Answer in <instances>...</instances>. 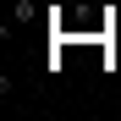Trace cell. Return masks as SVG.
I'll return each instance as SVG.
<instances>
[{
    "label": "cell",
    "instance_id": "cell-1",
    "mask_svg": "<svg viewBox=\"0 0 121 121\" xmlns=\"http://www.w3.org/2000/svg\"><path fill=\"white\" fill-rule=\"evenodd\" d=\"M22 22H33V6H28V0H17V17H11L6 28H22Z\"/></svg>",
    "mask_w": 121,
    "mask_h": 121
}]
</instances>
